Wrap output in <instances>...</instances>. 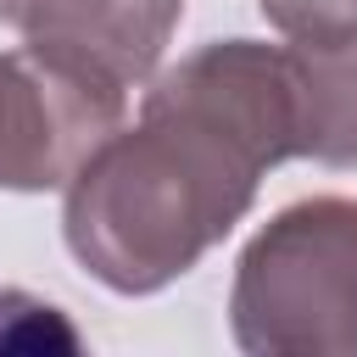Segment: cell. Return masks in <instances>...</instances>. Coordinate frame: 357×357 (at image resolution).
Masks as SVG:
<instances>
[{"mask_svg":"<svg viewBox=\"0 0 357 357\" xmlns=\"http://www.w3.org/2000/svg\"><path fill=\"white\" fill-rule=\"evenodd\" d=\"M262 173L268 162L223 117L156 78L139 123H117L61 184V240L106 290L156 296L251 212Z\"/></svg>","mask_w":357,"mask_h":357,"instance_id":"1","label":"cell"},{"mask_svg":"<svg viewBox=\"0 0 357 357\" xmlns=\"http://www.w3.org/2000/svg\"><path fill=\"white\" fill-rule=\"evenodd\" d=\"M229 329L257 357H357V195L290 201L251 234Z\"/></svg>","mask_w":357,"mask_h":357,"instance_id":"2","label":"cell"},{"mask_svg":"<svg viewBox=\"0 0 357 357\" xmlns=\"http://www.w3.org/2000/svg\"><path fill=\"white\" fill-rule=\"evenodd\" d=\"M128 89L61 50H0V190H56L123 123Z\"/></svg>","mask_w":357,"mask_h":357,"instance_id":"3","label":"cell"},{"mask_svg":"<svg viewBox=\"0 0 357 357\" xmlns=\"http://www.w3.org/2000/svg\"><path fill=\"white\" fill-rule=\"evenodd\" d=\"M184 17V0H0V22L28 45L61 50L123 89L145 84Z\"/></svg>","mask_w":357,"mask_h":357,"instance_id":"4","label":"cell"},{"mask_svg":"<svg viewBox=\"0 0 357 357\" xmlns=\"http://www.w3.org/2000/svg\"><path fill=\"white\" fill-rule=\"evenodd\" d=\"M296 56V156L357 167V39L290 45Z\"/></svg>","mask_w":357,"mask_h":357,"instance_id":"5","label":"cell"},{"mask_svg":"<svg viewBox=\"0 0 357 357\" xmlns=\"http://www.w3.org/2000/svg\"><path fill=\"white\" fill-rule=\"evenodd\" d=\"M0 351H84V335L56 301L0 284Z\"/></svg>","mask_w":357,"mask_h":357,"instance_id":"6","label":"cell"},{"mask_svg":"<svg viewBox=\"0 0 357 357\" xmlns=\"http://www.w3.org/2000/svg\"><path fill=\"white\" fill-rule=\"evenodd\" d=\"M268 28L290 45H346L357 39V0H257Z\"/></svg>","mask_w":357,"mask_h":357,"instance_id":"7","label":"cell"}]
</instances>
